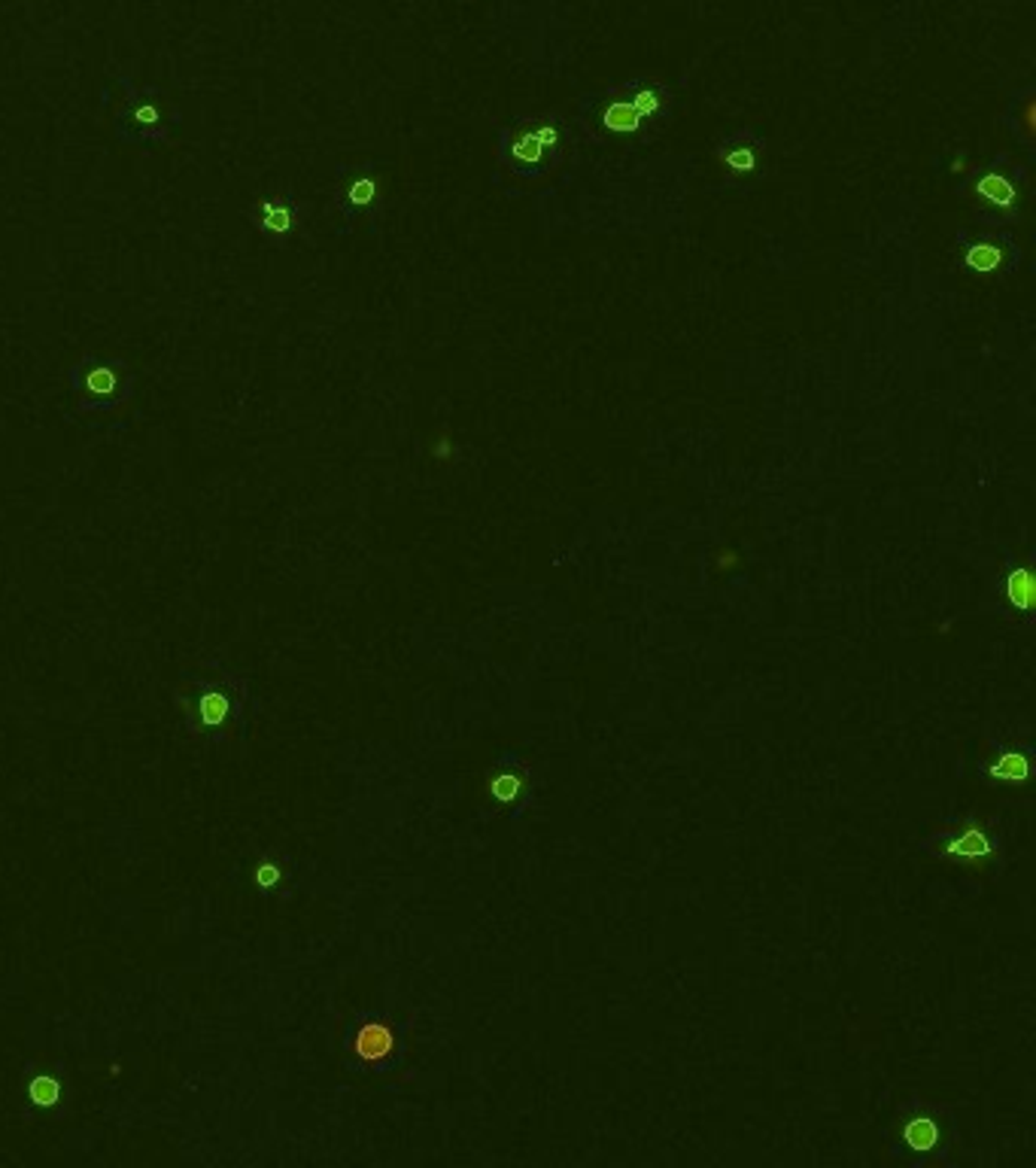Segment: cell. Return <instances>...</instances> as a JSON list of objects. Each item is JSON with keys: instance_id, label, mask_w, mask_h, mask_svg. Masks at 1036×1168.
I'll use <instances>...</instances> for the list:
<instances>
[{"instance_id": "obj_12", "label": "cell", "mask_w": 1036, "mask_h": 1168, "mask_svg": "<svg viewBox=\"0 0 1036 1168\" xmlns=\"http://www.w3.org/2000/svg\"><path fill=\"white\" fill-rule=\"evenodd\" d=\"M1006 600L1021 615H1031L1034 608V572L1028 566H1015L1006 578Z\"/></svg>"}, {"instance_id": "obj_13", "label": "cell", "mask_w": 1036, "mask_h": 1168, "mask_svg": "<svg viewBox=\"0 0 1036 1168\" xmlns=\"http://www.w3.org/2000/svg\"><path fill=\"white\" fill-rule=\"evenodd\" d=\"M286 880H289V874H286V867H283L280 858H262L253 867V883H256V888L268 891V894H280L283 886H286Z\"/></svg>"}, {"instance_id": "obj_14", "label": "cell", "mask_w": 1036, "mask_h": 1168, "mask_svg": "<svg viewBox=\"0 0 1036 1168\" xmlns=\"http://www.w3.org/2000/svg\"><path fill=\"white\" fill-rule=\"evenodd\" d=\"M638 122H641V113H638L635 101H627V104H611V107L605 110V125L614 129V132H632Z\"/></svg>"}, {"instance_id": "obj_15", "label": "cell", "mask_w": 1036, "mask_h": 1168, "mask_svg": "<svg viewBox=\"0 0 1036 1168\" xmlns=\"http://www.w3.org/2000/svg\"><path fill=\"white\" fill-rule=\"evenodd\" d=\"M963 259H967V265H970L973 272H997L1000 262H1003V253H1000L994 244H976V247L967 250Z\"/></svg>"}, {"instance_id": "obj_9", "label": "cell", "mask_w": 1036, "mask_h": 1168, "mask_svg": "<svg viewBox=\"0 0 1036 1168\" xmlns=\"http://www.w3.org/2000/svg\"><path fill=\"white\" fill-rule=\"evenodd\" d=\"M900 1141L902 1147L915 1157L933 1153L943 1144V1120L927 1108H915V1114H909L900 1122Z\"/></svg>"}, {"instance_id": "obj_3", "label": "cell", "mask_w": 1036, "mask_h": 1168, "mask_svg": "<svg viewBox=\"0 0 1036 1168\" xmlns=\"http://www.w3.org/2000/svg\"><path fill=\"white\" fill-rule=\"evenodd\" d=\"M70 387L77 399V418H104V415H119L125 405L135 399V374L128 363L113 360V357H83L70 369Z\"/></svg>"}, {"instance_id": "obj_11", "label": "cell", "mask_w": 1036, "mask_h": 1168, "mask_svg": "<svg viewBox=\"0 0 1036 1168\" xmlns=\"http://www.w3.org/2000/svg\"><path fill=\"white\" fill-rule=\"evenodd\" d=\"M25 1092H28V1102L37 1108V1111H52L61 1105L64 1099V1083L55 1072H34L25 1083Z\"/></svg>"}, {"instance_id": "obj_16", "label": "cell", "mask_w": 1036, "mask_h": 1168, "mask_svg": "<svg viewBox=\"0 0 1036 1168\" xmlns=\"http://www.w3.org/2000/svg\"><path fill=\"white\" fill-rule=\"evenodd\" d=\"M979 195L988 198V201L997 204V207H1009V204L1015 201V189H1012V183H1009L1006 177H997V174L985 177V180L979 183Z\"/></svg>"}, {"instance_id": "obj_8", "label": "cell", "mask_w": 1036, "mask_h": 1168, "mask_svg": "<svg viewBox=\"0 0 1036 1168\" xmlns=\"http://www.w3.org/2000/svg\"><path fill=\"white\" fill-rule=\"evenodd\" d=\"M335 201H338L341 210H347L353 217L374 210V204L380 201V180H377V174L368 171V168L341 174V187H338Z\"/></svg>"}, {"instance_id": "obj_6", "label": "cell", "mask_w": 1036, "mask_h": 1168, "mask_svg": "<svg viewBox=\"0 0 1036 1168\" xmlns=\"http://www.w3.org/2000/svg\"><path fill=\"white\" fill-rule=\"evenodd\" d=\"M253 226L265 240L283 247L301 226V204L286 195H265L253 207Z\"/></svg>"}, {"instance_id": "obj_5", "label": "cell", "mask_w": 1036, "mask_h": 1168, "mask_svg": "<svg viewBox=\"0 0 1036 1168\" xmlns=\"http://www.w3.org/2000/svg\"><path fill=\"white\" fill-rule=\"evenodd\" d=\"M402 1050L399 1028L386 1017H362L350 1034V1053L353 1059L368 1069H386Z\"/></svg>"}, {"instance_id": "obj_7", "label": "cell", "mask_w": 1036, "mask_h": 1168, "mask_svg": "<svg viewBox=\"0 0 1036 1168\" xmlns=\"http://www.w3.org/2000/svg\"><path fill=\"white\" fill-rule=\"evenodd\" d=\"M487 789L496 803L501 806H514V803H523V797L529 792V767L517 758V754H505L496 767L490 770L487 776Z\"/></svg>"}, {"instance_id": "obj_2", "label": "cell", "mask_w": 1036, "mask_h": 1168, "mask_svg": "<svg viewBox=\"0 0 1036 1168\" xmlns=\"http://www.w3.org/2000/svg\"><path fill=\"white\" fill-rule=\"evenodd\" d=\"M122 97H107L113 104V132L116 141L132 143V146H152V143H171L174 135L180 132L182 113L180 107L168 97L165 89L159 86H137L132 77L116 80Z\"/></svg>"}, {"instance_id": "obj_17", "label": "cell", "mask_w": 1036, "mask_h": 1168, "mask_svg": "<svg viewBox=\"0 0 1036 1168\" xmlns=\"http://www.w3.org/2000/svg\"><path fill=\"white\" fill-rule=\"evenodd\" d=\"M726 165H732V168H739V171H742V168H751V155H748V152H736V155L726 159Z\"/></svg>"}, {"instance_id": "obj_10", "label": "cell", "mask_w": 1036, "mask_h": 1168, "mask_svg": "<svg viewBox=\"0 0 1036 1168\" xmlns=\"http://www.w3.org/2000/svg\"><path fill=\"white\" fill-rule=\"evenodd\" d=\"M985 782L994 786H1025L1031 779V751L1018 746H1000L982 767Z\"/></svg>"}, {"instance_id": "obj_4", "label": "cell", "mask_w": 1036, "mask_h": 1168, "mask_svg": "<svg viewBox=\"0 0 1036 1168\" xmlns=\"http://www.w3.org/2000/svg\"><path fill=\"white\" fill-rule=\"evenodd\" d=\"M930 849L937 858L963 864V867H991L1000 858L997 834L991 831V825L979 819H960L954 825L940 828L937 837L930 841Z\"/></svg>"}, {"instance_id": "obj_1", "label": "cell", "mask_w": 1036, "mask_h": 1168, "mask_svg": "<svg viewBox=\"0 0 1036 1168\" xmlns=\"http://www.w3.org/2000/svg\"><path fill=\"white\" fill-rule=\"evenodd\" d=\"M177 706L185 731L207 746H228L250 728V685L223 663L185 673L177 685Z\"/></svg>"}]
</instances>
